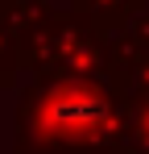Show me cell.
Wrapping results in <instances>:
<instances>
[{"label":"cell","instance_id":"1","mask_svg":"<svg viewBox=\"0 0 149 154\" xmlns=\"http://www.w3.org/2000/svg\"><path fill=\"white\" fill-rule=\"evenodd\" d=\"M104 121V104L91 92H62L46 104V129L50 133H66V137H83Z\"/></svg>","mask_w":149,"mask_h":154}]
</instances>
